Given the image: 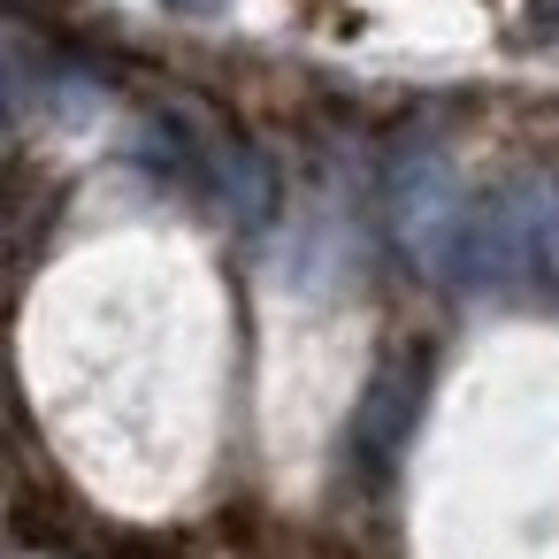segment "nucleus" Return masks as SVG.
Wrapping results in <instances>:
<instances>
[{
	"instance_id": "nucleus-1",
	"label": "nucleus",
	"mask_w": 559,
	"mask_h": 559,
	"mask_svg": "<svg viewBox=\"0 0 559 559\" xmlns=\"http://www.w3.org/2000/svg\"><path fill=\"white\" fill-rule=\"evenodd\" d=\"M467 200H460V177L437 146H414L391 162V230H399V253L437 276V284H460V246H467Z\"/></svg>"
},
{
	"instance_id": "nucleus-2",
	"label": "nucleus",
	"mask_w": 559,
	"mask_h": 559,
	"mask_svg": "<svg viewBox=\"0 0 559 559\" xmlns=\"http://www.w3.org/2000/svg\"><path fill=\"white\" fill-rule=\"evenodd\" d=\"M421 406H429L421 353H391V360L368 376V391H360V452H368L376 467H383V460H399V444L414 437Z\"/></svg>"
},
{
	"instance_id": "nucleus-4",
	"label": "nucleus",
	"mask_w": 559,
	"mask_h": 559,
	"mask_svg": "<svg viewBox=\"0 0 559 559\" xmlns=\"http://www.w3.org/2000/svg\"><path fill=\"white\" fill-rule=\"evenodd\" d=\"M169 9H177V16H223L230 0H169Z\"/></svg>"
},
{
	"instance_id": "nucleus-3",
	"label": "nucleus",
	"mask_w": 559,
	"mask_h": 559,
	"mask_svg": "<svg viewBox=\"0 0 559 559\" xmlns=\"http://www.w3.org/2000/svg\"><path fill=\"white\" fill-rule=\"evenodd\" d=\"M215 169H223L230 207H238L246 223H269V169H261L253 154H238V146H215Z\"/></svg>"
}]
</instances>
